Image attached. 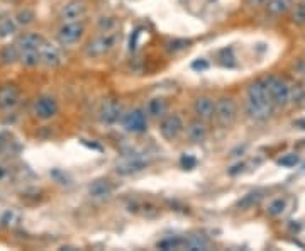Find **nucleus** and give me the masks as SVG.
<instances>
[{
	"mask_svg": "<svg viewBox=\"0 0 305 251\" xmlns=\"http://www.w3.org/2000/svg\"><path fill=\"white\" fill-rule=\"evenodd\" d=\"M144 168H147L146 160L134 156V158H126V160H122L120 163H117L115 172L119 175H132V173L142 172Z\"/></svg>",
	"mask_w": 305,
	"mask_h": 251,
	"instance_id": "14",
	"label": "nucleus"
},
{
	"mask_svg": "<svg viewBox=\"0 0 305 251\" xmlns=\"http://www.w3.org/2000/svg\"><path fill=\"white\" fill-rule=\"evenodd\" d=\"M14 33H15V22L12 19H4V21L0 22V36L7 38Z\"/></svg>",
	"mask_w": 305,
	"mask_h": 251,
	"instance_id": "34",
	"label": "nucleus"
},
{
	"mask_svg": "<svg viewBox=\"0 0 305 251\" xmlns=\"http://www.w3.org/2000/svg\"><path fill=\"white\" fill-rule=\"evenodd\" d=\"M297 70L300 72V75H305V61H300V63L297 65Z\"/></svg>",
	"mask_w": 305,
	"mask_h": 251,
	"instance_id": "38",
	"label": "nucleus"
},
{
	"mask_svg": "<svg viewBox=\"0 0 305 251\" xmlns=\"http://www.w3.org/2000/svg\"><path fill=\"white\" fill-rule=\"evenodd\" d=\"M43 43H44V39L41 38V34L25 33L22 36H19L15 44H17V48H19V53H22V51H38Z\"/></svg>",
	"mask_w": 305,
	"mask_h": 251,
	"instance_id": "17",
	"label": "nucleus"
},
{
	"mask_svg": "<svg viewBox=\"0 0 305 251\" xmlns=\"http://www.w3.org/2000/svg\"><path fill=\"white\" fill-rule=\"evenodd\" d=\"M4 175H5V170H4V167H0V180L4 178Z\"/></svg>",
	"mask_w": 305,
	"mask_h": 251,
	"instance_id": "40",
	"label": "nucleus"
},
{
	"mask_svg": "<svg viewBox=\"0 0 305 251\" xmlns=\"http://www.w3.org/2000/svg\"><path fill=\"white\" fill-rule=\"evenodd\" d=\"M273 102H256V100L246 99L244 104V112L254 122H264L266 119L271 117L273 114Z\"/></svg>",
	"mask_w": 305,
	"mask_h": 251,
	"instance_id": "7",
	"label": "nucleus"
},
{
	"mask_svg": "<svg viewBox=\"0 0 305 251\" xmlns=\"http://www.w3.org/2000/svg\"><path fill=\"white\" fill-rule=\"evenodd\" d=\"M261 199H263L261 192H251V194L244 195V197L239 200V207H241L242 210L253 209L254 205H258L259 202H261Z\"/></svg>",
	"mask_w": 305,
	"mask_h": 251,
	"instance_id": "25",
	"label": "nucleus"
},
{
	"mask_svg": "<svg viewBox=\"0 0 305 251\" xmlns=\"http://www.w3.org/2000/svg\"><path fill=\"white\" fill-rule=\"evenodd\" d=\"M15 22H17L19 26H29V24L34 22V12L30 11V9H22V11H19L17 16H15Z\"/></svg>",
	"mask_w": 305,
	"mask_h": 251,
	"instance_id": "29",
	"label": "nucleus"
},
{
	"mask_svg": "<svg viewBox=\"0 0 305 251\" xmlns=\"http://www.w3.org/2000/svg\"><path fill=\"white\" fill-rule=\"evenodd\" d=\"M290 2L292 0H269L266 4V11L271 16H282L290 9Z\"/></svg>",
	"mask_w": 305,
	"mask_h": 251,
	"instance_id": "22",
	"label": "nucleus"
},
{
	"mask_svg": "<svg viewBox=\"0 0 305 251\" xmlns=\"http://www.w3.org/2000/svg\"><path fill=\"white\" fill-rule=\"evenodd\" d=\"M188 44L190 43H188L187 39H173V41L168 43V49L173 53H176V51H181V49L188 48Z\"/></svg>",
	"mask_w": 305,
	"mask_h": 251,
	"instance_id": "35",
	"label": "nucleus"
},
{
	"mask_svg": "<svg viewBox=\"0 0 305 251\" xmlns=\"http://www.w3.org/2000/svg\"><path fill=\"white\" fill-rule=\"evenodd\" d=\"M248 99L256 100V102H271L268 92V85L264 80H256L248 87Z\"/></svg>",
	"mask_w": 305,
	"mask_h": 251,
	"instance_id": "18",
	"label": "nucleus"
},
{
	"mask_svg": "<svg viewBox=\"0 0 305 251\" xmlns=\"http://www.w3.org/2000/svg\"><path fill=\"white\" fill-rule=\"evenodd\" d=\"M19 61L27 68H34L38 67L41 63V54H39V49L38 51H22L19 56Z\"/></svg>",
	"mask_w": 305,
	"mask_h": 251,
	"instance_id": "24",
	"label": "nucleus"
},
{
	"mask_svg": "<svg viewBox=\"0 0 305 251\" xmlns=\"http://www.w3.org/2000/svg\"><path fill=\"white\" fill-rule=\"evenodd\" d=\"M264 82L268 85L269 99H271L273 105L285 107L287 104H290V85L285 82L283 78L269 77L268 80H264Z\"/></svg>",
	"mask_w": 305,
	"mask_h": 251,
	"instance_id": "3",
	"label": "nucleus"
},
{
	"mask_svg": "<svg viewBox=\"0 0 305 251\" xmlns=\"http://www.w3.org/2000/svg\"><path fill=\"white\" fill-rule=\"evenodd\" d=\"M193 112L202 120L214 119L216 117V100L212 97H207V95L195 99V102H193Z\"/></svg>",
	"mask_w": 305,
	"mask_h": 251,
	"instance_id": "11",
	"label": "nucleus"
},
{
	"mask_svg": "<svg viewBox=\"0 0 305 251\" xmlns=\"http://www.w3.org/2000/svg\"><path fill=\"white\" fill-rule=\"evenodd\" d=\"M122 128L131 134H141L147 129V114L142 109H131L122 115Z\"/></svg>",
	"mask_w": 305,
	"mask_h": 251,
	"instance_id": "5",
	"label": "nucleus"
},
{
	"mask_svg": "<svg viewBox=\"0 0 305 251\" xmlns=\"http://www.w3.org/2000/svg\"><path fill=\"white\" fill-rule=\"evenodd\" d=\"M19 56L20 53H19L17 44H7V46H4L2 51H0V61L4 65H14L19 59Z\"/></svg>",
	"mask_w": 305,
	"mask_h": 251,
	"instance_id": "20",
	"label": "nucleus"
},
{
	"mask_svg": "<svg viewBox=\"0 0 305 251\" xmlns=\"http://www.w3.org/2000/svg\"><path fill=\"white\" fill-rule=\"evenodd\" d=\"M183 131H185V124H183V119L178 114H168L161 117L160 133L166 141H175V139L180 138Z\"/></svg>",
	"mask_w": 305,
	"mask_h": 251,
	"instance_id": "6",
	"label": "nucleus"
},
{
	"mask_svg": "<svg viewBox=\"0 0 305 251\" xmlns=\"http://www.w3.org/2000/svg\"><path fill=\"white\" fill-rule=\"evenodd\" d=\"M85 34V24L81 21H71L63 22L58 29V41L63 46H73L83 38Z\"/></svg>",
	"mask_w": 305,
	"mask_h": 251,
	"instance_id": "4",
	"label": "nucleus"
},
{
	"mask_svg": "<svg viewBox=\"0 0 305 251\" xmlns=\"http://www.w3.org/2000/svg\"><path fill=\"white\" fill-rule=\"evenodd\" d=\"M300 158L297 156L295 153H290V154H285V156H282L278 160V165L280 167H285V168H293L295 165H298Z\"/></svg>",
	"mask_w": 305,
	"mask_h": 251,
	"instance_id": "33",
	"label": "nucleus"
},
{
	"mask_svg": "<svg viewBox=\"0 0 305 251\" xmlns=\"http://www.w3.org/2000/svg\"><path fill=\"white\" fill-rule=\"evenodd\" d=\"M290 104L293 105L305 104V87H302L300 83L290 85Z\"/></svg>",
	"mask_w": 305,
	"mask_h": 251,
	"instance_id": "23",
	"label": "nucleus"
},
{
	"mask_svg": "<svg viewBox=\"0 0 305 251\" xmlns=\"http://www.w3.org/2000/svg\"><path fill=\"white\" fill-rule=\"evenodd\" d=\"M117 27V19L115 17H100L99 19V31L100 33H109V31H115Z\"/></svg>",
	"mask_w": 305,
	"mask_h": 251,
	"instance_id": "31",
	"label": "nucleus"
},
{
	"mask_svg": "<svg viewBox=\"0 0 305 251\" xmlns=\"http://www.w3.org/2000/svg\"><path fill=\"white\" fill-rule=\"evenodd\" d=\"M146 114L152 119H160L166 114V102L161 97H155L151 99L149 102L146 104Z\"/></svg>",
	"mask_w": 305,
	"mask_h": 251,
	"instance_id": "19",
	"label": "nucleus"
},
{
	"mask_svg": "<svg viewBox=\"0 0 305 251\" xmlns=\"http://www.w3.org/2000/svg\"><path fill=\"white\" fill-rule=\"evenodd\" d=\"M293 2H295V0H293Z\"/></svg>",
	"mask_w": 305,
	"mask_h": 251,
	"instance_id": "41",
	"label": "nucleus"
},
{
	"mask_svg": "<svg viewBox=\"0 0 305 251\" xmlns=\"http://www.w3.org/2000/svg\"><path fill=\"white\" fill-rule=\"evenodd\" d=\"M19 221H20V214L14 209L5 210L2 217H0V223H2V226H5V228H14V226L19 224Z\"/></svg>",
	"mask_w": 305,
	"mask_h": 251,
	"instance_id": "27",
	"label": "nucleus"
},
{
	"mask_svg": "<svg viewBox=\"0 0 305 251\" xmlns=\"http://www.w3.org/2000/svg\"><path fill=\"white\" fill-rule=\"evenodd\" d=\"M61 19L63 22L71 21H81L86 14V4L83 0H68L63 7H61Z\"/></svg>",
	"mask_w": 305,
	"mask_h": 251,
	"instance_id": "10",
	"label": "nucleus"
},
{
	"mask_svg": "<svg viewBox=\"0 0 305 251\" xmlns=\"http://www.w3.org/2000/svg\"><path fill=\"white\" fill-rule=\"evenodd\" d=\"M122 105L117 102V100L110 99V100H105L100 107V120L102 124L105 125H114L117 124L119 120H122Z\"/></svg>",
	"mask_w": 305,
	"mask_h": 251,
	"instance_id": "9",
	"label": "nucleus"
},
{
	"mask_svg": "<svg viewBox=\"0 0 305 251\" xmlns=\"http://www.w3.org/2000/svg\"><path fill=\"white\" fill-rule=\"evenodd\" d=\"M207 136H208V131H207L205 120L197 119V120L188 122V125H187V138L190 139V143H203L207 139Z\"/></svg>",
	"mask_w": 305,
	"mask_h": 251,
	"instance_id": "16",
	"label": "nucleus"
},
{
	"mask_svg": "<svg viewBox=\"0 0 305 251\" xmlns=\"http://www.w3.org/2000/svg\"><path fill=\"white\" fill-rule=\"evenodd\" d=\"M216 119L222 128H231L237 119V104L232 97L216 100Z\"/></svg>",
	"mask_w": 305,
	"mask_h": 251,
	"instance_id": "2",
	"label": "nucleus"
},
{
	"mask_svg": "<svg viewBox=\"0 0 305 251\" xmlns=\"http://www.w3.org/2000/svg\"><path fill=\"white\" fill-rule=\"evenodd\" d=\"M181 163L185 165V167H193V165H195V160H192V158H188V160H187V158H183V160H181Z\"/></svg>",
	"mask_w": 305,
	"mask_h": 251,
	"instance_id": "37",
	"label": "nucleus"
},
{
	"mask_svg": "<svg viewBox=\"0 0 305 251\" xmlns=\"http://www.w3.org/2000/svg\"><path fill=\"white\" fill-rule=\"evenodd\" d=\"M193 68H195V70L202 68V70H203V68H207V63H205V61H200V63L197 61V63H193Z\"/></svg>",
	"mask_w": 305,
	"mask_h": 251,
	"instance_id": "39",
	"label": "nucleus"
},
{
	"mask_svg": "<svg viewBox=\"0 0 305 251\" xmlns=\"http://www.w3.org/2000/svg\"><path fill=\"white\" fill-rule=\"evenodd\" d=\"M117 41H119V33L109 31V33H100L95 36L92 41L86 44V56L90 58H102L109 54L112 49L115 48Z\"/></svg>",
	"mask_w": 305,
	"mask_h": 251,
	"instance_id": "1",
	"label": "nucleus"
},
{
	"mask_svg": "<svg viewBox=\"0 0 305 251\" xmlns=\"http://www.w3.org/2000/svg\"><path fill=\"white\" fill-rule=\"evenodd\" d=\"M112 192H114V185H112L109 180H105V178L95 180V182L88 187V195L92 199H95V200L109 199L112 195Z\"/></svg>",
	"mask_w": 305,
	"mask_h": 251,
	"instance_id": "15",
	"label": "nucleus"
},
{
	"mask_svg": "<svg viewBox=\"0 0 305 251\" xmlns=\"http://www.w3.org/2000/svg\"><path fill=\"white\" fill-rule=\"evenodd\" d=\"M292 22L297 26H305V4H298L292 11Z\"/></svg>",
	"mask_w": 305,
	"mask_h": 251,
	"instance_id": "32",
	"label": "nucleus"
},
{
	"mask_svg": "<svg viewBox=\"0 0 305 251\" xmlns=\"http://www.w3.org/2000/svg\"><path fill=\"white\" fill-rule=\"evenodd\" d=\"M183 248H187V249H207L208 241L203 238V236H190V238L185 239Z\"/></svg>",
	"mask_w": 305,
	"mask_h": 251,
	"instance_id": "26",
	"label": "nucleus"
},
{
	"mask_svg": "<svg viewBox=\"0 0 305 251\" xmlns=\"http://www.w3.org/2000/svg\"><path fill=\"white\" fill-rule=\"evenodd\" d=\"M268 2L269 0H248V6L254 7V9H259V7H266Z\"/></svg>",
	"mask_w": 305,
	"mask_h": 251,
	"instance_id": "36",
	"label": "nucleus"
},
{
	"mask_svg": "<svg viewBox=\"0 0 305 251\" xmlns=\"http://www.w3.org/2000/svg\"><path fill=\"white\" fill-rule=\"evenodd\" d=\"M287 207H288V200L285 199V197H277V199H273L271 202L268 204L266 214L271 215V217H278V215L285 214Z\"/></svg>",
	"mask_w": 305,
	"mask_h": 251,
	"instance_id": "21",
	"label": "nucleus"
},
{
	"mask_svg": "<svg viewBox=\"0 0 305 251\" xmlns=\"http://www.w3.org/2000/svg\"><path fill=\"white\" fill-rule=\"evenodd\" d=\"M39 54H41V63L46 65V67L54 68V67H59L61 65V51L53 43L44 41L39 48Z\"/></svg>",
	"mask_w": 305,
	"mask_h": 251,
	"instance_id": "12",
	"label": "nucleus"
},
{
	"mask_svg": "<svg viewBox=\"0 0 305 251\" xmlns=\"http://www.w3.org/2000/svg\"><path fill=\"white\" fill-rule=\"evenodd\" d=\"M58 114V102L49 97V95H43L34 102V115L41 120H49Z\"/></svg>",
	"mask_w": 305,
	"mask_h": 251,
	"instance_id": "8",
	"label": "nucleus"
},
{
	"mask_svg": "<svg viewBox=\"0 0 305 251\" xmlns=\"http://www.w3.org/2000/svg\"><path fill=\"white\" fill-rule=\"evenodd\" d=\"M20 92L15 85H4L0 87V109L10 110L19 104Z\"/></svg>",
	"mask_w": 305,
	"mask_h": 251,
	"instance_id": "13",
	"label": "nucleus"
},
{
	"mask_svg": "<svg viewBox=\"0 0 305 251\" xmlns=\"http://www.w3.org/2000/svg\"><path fill=\"white\" fill-rule=\"evenodd\" d=\"M219 61H221L222 67H227V68L236 67V56H234L232 49L231 48L222 49L221 54H219Z\"/></svg>",
	"mask_w": 305,
	"mask_h": 251,
	"instance_id": "28",
	"label": "nucleus"
},
{
	"mask_svg": "<svg viewBox=\"0 0 305 251\" xmlns=\"http://www.w3.org/2000/svg\"><path fill=\"white\" fill-rule=\"evenodd\" d=\"M183 243H185V239L183 238H168L165 241H161V243H158V248H161V249H181Z\"/></svg>",
	"mask_w": 305,
	"mask_h": 251,
	"instance_id": "30",
	"label": "nucleus"
}]
</instances>
